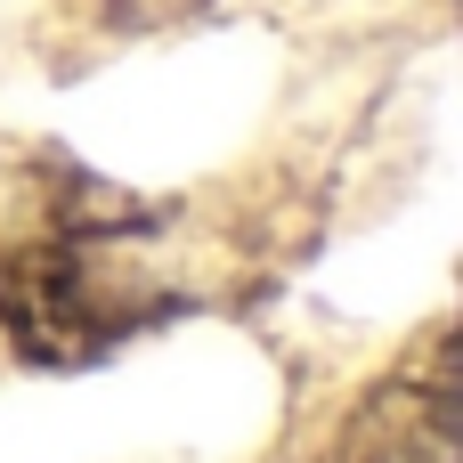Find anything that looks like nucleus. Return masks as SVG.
<instances>
[{"mask_svg":"<svg viewBox=\"0 0 463 463\" xmlns=\"http://www.w3.org/2000/svg\"><path fill=\"white\" fill-rule=\"evenodd\" d=\"M0 326L41 366H81L114 350L130 326H146V301L106 277V260L73 236H41L0 252Z\"/></svg>","mask_w":463,"mask_h":463,"instance_id":"1","label":"nucleus"},{"mask_svg":"<svg viewBox=\"0 0 463 463\" xmlns=\"http://www.w3.org/2000/svg\"><path fill=\"white\" fill-rule=\"evenodd\" d=\"M342 463H456V374H448V342H431L350 431Z\"/></svg>","mask_w":463,"mask_h":463,"instance_id":"2","label":"nucleus"}]
</instances>
